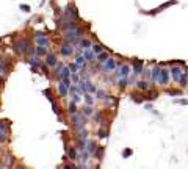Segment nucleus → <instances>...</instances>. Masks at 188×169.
I'll return each mask as SVG.
<instances>
[{
    "label": "nucleus",
    "mask_w": 188,
    "mask_h": 169,
    "mask_svg": "<svg viewBox=\"0 0 188 169\" xmlns=\"http://www.w3.org/2000/svg\"><path fill=\"white\" fill-rule=\"evenodd\" d=\"M83 28L77 27V28H72V30H64L63 31V38H64V41L70 42V44H80V39H82L83 36Z\"/></svg>",
    "instance_id": "nucleus-1"
},
{
    "label": "nucleus",
    "mask_w": 188,
    "mask_h": 169,
    "mask_svg": "<svg viewBox=\"0 0 188 169\" xmlns=\"http://www.w3.org/2000/svg\"><path fill=\"white\" fill-rule=\"evenodd\" d=\"M86 118L88 116L85 114V113H74V114H70V125H72L75 130H79V128H83L86 125Z\"/></svg>",
    "instance_id": "nucleus-2"
},
{
    "label": "nucleus",
    "mask_w": 188,
    "mask_h": 169,
    "mask_svg": "<svg viewBox=\"0 0 188 169\" xmlns=\"http://www.w3.org/2000/svg\"><path fill=\"white\" fill-rule=\"evenodd\" d=\"M30 44H32V42H30L28 38H21L19 41L14 42V50L17 52V53H25Z\"/></svg>",
    "instance_id": "nucleus-3"
},
{
    "label": "nucleus",
    "mask_w": 188,
    "mask_h": 169,
    "mask_svg": "<svg viewBox=\"0 0 188 169\" xmlns=\"http://www.w3.org/2000/svg\"><path fill=\"white\" fill-rule=\"evenodd\" d=\"M74 44H70V42L64 41L61 45H60V53H61L63 56H66V58H69V56L74 55Z\"/></svg>",
    "instance_id": "nucleus-4"
},
{
    "label": "nucleus",
    "mask_w": 188,
    "mask_h": 169,
    "mask_svg": "<svg viewBox=\"0 0 188 169\" xmlns=\"http://www.w3.org/2000/svg\"><path fill=\"white\" fill-rule=\"evenodd\" d=\"M117 66L119 67L116 69V77L117 78H121V77H129V74H130V64H127V63H117Z\"/></svg>",
    "instance_id": "nucleus-5"
},
{
    "label": "nucleus",
    "mask_w": 188,
    "mask_h": 169,
    "mask_svg": "<svg viewBox=\"0 0 188 169\" xmlns=\"http://www.w3.org/2000/svg\"><path fill=\"white\" fill-rule=\"evenodd\" d=\"M132 71H133V74L135 75H141L143 74V71H144V63L141 61V59H133L132 61Z\"/></svg>",
    "instance_id": "nucleus-6"
},
{
    "label": "nucleus",
    "mask_w": 188,
    "mask_h": 169,
    "mask_svg": "<svg viewBox=\"0 0 188 169\" xmlns=\"http://www.w3.org/2000/svg\"><path fill=\"white\" fill-rule=\"evenodd\" d=\"M116 66H117V63L115 61V58H108V61L103 63V72L105 74H111L113 71H116Z\"/></svg>",
    "instance_id": "nucleus-7"
},
{
    "label": "nucleus",
    "mask_w": 188,
    "mask_h": 169,
    "mask_svg": "<svg viewBox=\"0 0 188 169\" xmlns=\"http://www.w3.org/2000/svg\"><path fill=\"white\" fill-rule=\"evenodd\" d=\"M168 83H169V69L163 67V69H162V72H160V80H158V85L166 86Z\"/></svg>",
    "instance_id": "nucleus-8"
},
{
    "label": "nucleus",
    "mask_w": 188,
    "mask_h": 169,
    "mask_svg": "<svg viewBox=\"0 0 188 169\" xmlns=\"http://www.w3.org/2000/svg\"><path fill=\"white\" fill-rule=\"evenodd\" d=\"M182 74H183V69L180 67V64H179V66H173V67H171V75H173V78L177 81V83H179Z\"/></svg>",
    "instance_id": "nucleus-9"
},
{
    "label": "nucleus",
    "mask_w": 188,
    "mask_h": 169,
    "mask_svg": "<svg viewBox=\"0 0 188 169\" xmlns=\"http://www.w3.org/2000/svg\"><path fill=\"white\" fill-rule=\"evenodd\" d=\"M46 64L50 66V67H55L58 64V59H56V55L55 53H49L46 56Z\"/></svg>",
    "instance_id": "nucleus-10"
},
{
    "label": "nucleus",
    "mask_w": 188,
    "mask_h": 169,
    "mask_svg": "<svg viewBox=\"0 0 188 169\" xmlns=\"http://www.w3.org/2000/svg\"><path fill=\"white\" fill-rule=\"evenodd\" d=\"M68 155H69V160L77 161V160H79L80 152L77 150V147H75V146H72V147H69V149H68Z\"/></svg>",
    "instance_id": "nucleus-11"
},
{
    "label": "nucleus",
    "mask_w": 188,
    "mask_h": 169,
    "mask_svg": "<svg viewBox=\"0 0 188 169\" xmlns=\"http://www.w3.org/2000/svg\"><path fill=\"white\" fill-rule=\"evenodd\" d=\"M83 55H85L86 59H88V63H93L94 59H97V55H96V52H94L93 49H85Z\"/></svg>",
    "instance_id": "nucleus-12"
},
{
    "label": "nucleus",
    "mask_w": 188,
    "mask_h": 169,
    "mask_svg": "<svg viewBox=\"0 0 188 169\" xmlns=\"http://www.w3.org/2000/svg\"><path fill=\"white\" fill-rule=\"evenodd\" d=\"M6 138H8V130L5 127V121H2L0 122V141H2V144L6 141Z\"/></svg>",
    "instance_id": "nucleus-13"
},
{
    "label": "nucleus",
    "mask_w": 188,
    "mask_h": 169,
    "mask_svg": "<svg viewBox=\"0 0 188 169\" xmlns=\"http://www.w3.org/2000/svg\"><path fill=\"white\" fill-rule=\"evenodd\" d=\"M136 88H138L140 91H147V89H150V83L146 80V78H143V80L136 81Z\"/></svg>",
    "instance_id": "nucleus-14"
},
{
    "label": "nucleus",
    "mask_w": 188,
    "mask_h": 169,
    "mask_svg": "<svg viewBox=\"0 0 188 169\" xmlns=\"http://www.w3.org/2000/svg\"><path fill=\"white\" fill-rule=\"evenodd\" d=\"M86 63H88V59L85 58V55H77L75 56V64L79 66L80 69H83V67H86Z\"/></svg>",
    "instance_id": "nucleus-15"
},
{
    "label": "nucleus",
    "mask_w": 188,
    "mask_h": 169,
    "mask_svg": "<svg viewBox=\"0 0 188 169\" xmlns=\"http://www.w3.org/2000/svg\"><path fill=\"white\" fill-rule=\"evenodd\" d=\"M35 39H36V44H38V45H44V47H49V44H50V41H49V38H47V35L38 36V38H35Z\"/></svg>",
    "instance_id": "nucleus-16"
},
{
    "label": "nucleus",
    "mask_w": 188,
    "mask_h": 169,
    "mask_svg": "<svg viewBox=\"0 0 188 169\" xmlns=\"http://www.w3.org/2000/svg\"><path fill=\"white\" fill-rule=\"evenodd\" d=\"M160 72H162V69L158 67V66H154L152 67V81H155V83H158V80H160Z\"/></svg>",
    "instance_id": "nucleus-17"
},
{
    "label": "nucleus",
    "mask_w": 188,
    "mask_h": 169,
    "mask_svg": "<svg viewBox=\"0 0 188 169\" xmlns=\"http://www.w3.org/2000/svg\"><path fill=\"white\" fill-rule=\"evenodd\" d=\"M158 97V92L154 89H147V94H144V100H155Z\"/></svg>",
    "instance_id": "nucleus-18"
},
{
    "label": "nucleus",
    "mask_w": 188,
    "mask_h": 169,
    "mask_svg": "<svg viewBox=\"0 0 188 169\" xmlns=\"http://www.w3.org/2000/svg\"><path fill=\"white\" fill-rule=\"evenodd\" d=\"M91 152H89L88 150V149H85V150H82V152H80V155H79V160L80 161H85V163H86V161H88L89 160V157H91Z\"/></svg>",
    "instance_id": "nucleus-19"
},
{
    "label": "nucleus",
    "mask_w": 188,
    "mask_h": 169,
    "mask_svg": "<svg viewBox=\"0 0 188 169\" xmlns=\"http://www.w3.org/2000/svg\"><path fill=\"white\" fill-rule=\"evenodd\" d=\"M58 91H60V94H61V97H66V96L69 94V88L63 83V81H60L58 83Z\"/></svg>",
    "instance_id": "nucleus-20"
},
{
    "label": "nucleus",
    "mask_w": 188,
    "mask_h": 169,
    "mask_svg": "<svg viewBox=\"0 0 188 169\" xmlns=\"http://www.w3.org/2000/svg\"><path fill=\"white\" fill-rule=\"evenodd\" d=\"M108 58H110V55H108V52H105V50H103L102 53L97 55V61H99V64H103V63H107V61H108Z\"/></svg>",
    "instance_id": "nucleus-21"
},
{
    "label": "nucleus",
    "mask_w": 188,
    "mask_h": 169,
    "mask_svg": "<svg viewBox=\"0 0 188 169\" xmlns=\"http://www.w3.org/2000/svg\"><path fill=\"white\" fill-rule=\"evenodd\" d=\"M130 99H132L135 104H141V102H144V96H141L140 92H132V94H130Z\"/></svg>",
    "instance_id": "nucleus-22"
},
{
    "label": "nucleus",
    "mask_w": 188,
    "mask_h": 169,
    "mask_svg": "<svg viewBox=\"0 0 188 169\" xmlns=\"http://www.w3.org/2000/svg\"><path fill=\"white\" fill-rule=\"evenodd\" d=\"M103 152H105V147H103V146H97L96 152H94V158L102 160V158H103Z\"/></svg>",
    "instance_id": "nucleus-23"
},
{
    "label": "nucleus",
    "mask_w": 188,
    "mask_h": 169,
    "mask_svg": "<svg viewBox=\"0 0 188 169\" xmlns=\"http://www.w3.org/2000/svg\"><path fill=\"white\" fill-rule=\"evenodd\" d=\"M70 74H72V72H70V67L68 64V66H64V67L61 69V72L58 74V77L60 78H66V77H70Z\"/></svg>",
    "instance_id": "nucleus-24"
},
{
    "label": "nucleus",
    "mask_w": 188,
    "mask_h": 169,
    "mask_svg": "<svg viewBox=\"0 0 188 169\" xmlns=\"http://www.w3.org/2000/svg\"><path fill=\"white\" fill-rule=\"evenodd\" d=\"M93 44H94V42L91 41V39H88V38H82V39H80V45H82L83 49H91Z\"/></svg>",
    "instance_id": "nucleus-25"
},
{
    "label": "nucleus",
    "mask_w": 188,
    "mask_h": 169,
    "mask_svg": "<svg viewBox=\"0 0 188 169\" xmlns=\"http://www.w3.org/2000/svg\"><path fill=\"white\" fill-rule=\"evenodd\" d=\"M77 136H79V140H83V141H88V130H85V128H79V130H77Z\"/></svg>",
    "instance_id": "nucleus-26"
},
{
    "label": "nucleus",
    "mask_w": 188,
    "mask_h": 169,
    "mask_svg": "<svg viewBox=\"0 0 188 169\" xmlns=\"http://www.w3.org/2000/svg\"><path fill=\"white\" fill-rule=\"evenodd\" d=\"M82 111L85 113L86 116H94V108H93V105H88V104H85L82 107Z\"/></svg>",
    "instance_id": "nucleus-27"
},
{
    "label": "nucleus",
    "mask_w": 188,
    "mask_h": 169,
    "mask_svg": "<svg viewBox=\"0 0 188 169\" xmlns=\"http://www.w3.org/2000/svg\"><path fill=\"white\" fill-rule=\"evenodd\" d=\"M86 91L91 92V94H96V92H97V86L94 85L91 80H86Z\"/></svg>",
    "instance_id": "nucleus-28"
},
{
    "label": "nucleus",
    "mask_w": 188,
    "mask_h": 169,
    "mask_svg": "<svg viewBox=\"0 0 188 169\" xmlns=\"http://www.w3.org/2000/svg\"><path fill=\"white\" fill-rule=\"evenodd\" d=\"M8 72V69H6V63H5V58L0 59V75H2V80L5 78V74Z\"/></svg>",
    "instance_id": "nucleus-29"
},
{
    "label": "nucleus",
    "mask_w": 188,
    "mask_h": 169,
    "mask_svg": "<svg viewBox=\"0 0 188 169\" xmlns=\"http://www.w3.org/2000/svg\"><path fill=\"white\" fill-rule=\"evenodd\" d=\"M97 142H94V141H86V149H88L89 152H91V154L94 155V152H96V149H97Z\"/></svg>",
    "instance_id": "nucleus-30"
},
{
    "label": "nucleus",
    "mask_w": 188,
    "mask_h": 169,
    "mask_svg": "<svg viewBox=\"0 0 188 169\" xmlns=\"http://www.w3.org/2000/svg\"><path fill=\"white\" fill-rule=\"evenodd\" d=\"M127 85H129V77H121V78H117V86H119V89L126 88Z\"/></svg>",
    "instance_id": "nucleus-31"
},
{
    "label": "nucleus",
    "mask_w": 188,
    "mask_h": 169,
    "mask_svg": "<svg viewBox=\"0 0 188 169\" xmlns=\"http://www.w3.org/2000/svg\"><path fill=\"white\" fill-rule=\"evenodd\" d=\"M36 55L38 56H47L49 53H47V47H44V45H38L36 47Z\"/></svg>",
    "instance_id": "nucleus-32"
},
{
    "label": "nucleus",
    "mask_w": 188,
    "mask_h": 169,
    "mask_svg": "<svg viewBox=\"0 0 188 169\" xmlns=\"http://www.w3.org/2000/svg\"><path fill=\"white\" fill-rule=\"evenodd\" d=\"M83 99H85V104L94 105V97H93L91 92H85V94H83Z\"/></svg>",
    "instance_id": "nucleus-33"
},
{
    "label": "nucleus",
    "mask_w": 188,
    "mask_h": 169,
    "mask_svg": "<svg viewBox=\"0 0 188 169\" xmlns=\"http://www.w3.org/2000/svg\"><path fill=\"white\" fill-rule=\"evenodd\" d=\"M93 50L94 52H96V55H99V53H102V52L103 50H105V49H103V45L102 44H99V42H94V44H93Z\"/></svg>",
    "instance_id": "nucleus-34"
},
{
    "label": "nucleus",
    "mask_w": 188,
    "mask_h": 169,
    "mask_svg": "<svg viewBox=\"0 0 188 169\" xmlns=\"http://www.w3.org/2000/svg\"><path fill=\"white\" fill-rule=\"evenodd\" d=\"M68 111H69V114H74V113H77V102H74V100H70V102H69V105H68Z\"/></svg>",
    "instance_id": "nucleus-35"
},
{
    "label": "nucleus",
    "mask_w": 188,
    "mask_h": 169,
    "mask_svg": "<svg viewBox=\"0 0 188 169\" xmlns=\"http://www.w3.org/2000/svg\"><path fill=\"white\" fill-rule=\"evenodd\" d=\"M75 147H77V150H79V152L85 150V149H86V141H83V140H79V141L75 142Z\"/></svg>",
    "instance_id": "nucleus-36"
},
{
    "label": "nucleus",
    "mask_w": 188,
    "mask_h": 169,
    "mask_svg": "<svg viewBox=\"0 0 188 169\" xmlns=\"http://www.w3.org/2000/svg\"><path fill=\"white\" fill-rule=\"evenodd\" d=\"M187 81H188V71H187V72H183V74H182V77H180V80H179V85L185 88V86L188 85Z\"/></svg>",
    "instance_id": "nucleus-37"
},
{
    "label": "nucleus",
    "mask_w": 188,
    "mask_h": 169,
    "mask_svg": "<svg viewBox=\"0 0 188 169\" xmlns=\"http://www.w3.org/2000/svg\"><path fill=\"white\" fill-rule=\"evenodd\" d=\"M97 136H99V138H107V136H108V128L100 127L99 132H97Z\"/></svg>",
    "instance_id": "nucleus-38"
},
{
    "label": "nucleus",
    "mask_w": 188,
    "mask_h": 169,
    "mask_svg": "<svg viewBox=\"0 0 188 169\" xmlns=\"http://www.w3.org/2000/svg\"><path fill=\"white\" fill-rule=\"evenodd\" d=\"M30 64H32V69L38 67V66H39V56L38 55H33V58L30 59Z\"/></svg>",
    "instance_id": "nucleus-39"
},
{
    "label": "nucleus",
    "mask_w": 188,
    "mask_h": 169,
    "mask_svg": "<svg viewBox=\"0 0 188 169\" xmlns=\"http://www.w3.org/2000/svg\"><path fill=\"white\" fill-rule=\"evenodd\" d=\"M171 5H177V0H171V2H166V3H163L162 6H158V8H157V11H162V9H164L166 6H171Z\"/></svg>",
    "instance_id": "nucleus-40"
},
{
    "label": "nucleus",
    "mask_w": 188,
    "mask_h": 169,
    "mask_svg": "<svg viewBox=\"0 0 188 169\" xmlns=\"http://www.w3.org/2000/svg\"><path fill=\"white\" fill-rule=\"evenodd\" d=\"M166 92H168L169 96H183L182 89H168Z\"/></svg>",
    "instance_id": "nucleus-41"
},
{
    "label": "nucleus",
    "mask_w": 188,
    "mask_h": 169,
    "mask_svg": "<svg viewBox=\"0 0 188 169\" xmlns=\"http://www.w3.org/2000/svg\"><path fill=\"white\" fill-rule=\"evenodd\" d=\"M94 121L99 122V124H102V122H103V116H102V113H99V111L94 113Z\"/></svg>",
    "instance_id": "nucleus-42"
},
{
    "label": "nucleus",
    "mask_w": 188,
    "mask_h": 169,
    "mask_svg": "<svg viewBox=\"0 0 188 169\" xmlns=\"http://www.w3.org/2000/svg\"><path fill=\"white\" fill-rule=\"evenodd\" d=\"M80 96H82V94H79V92H72V94H70V97H72L74 102L80 104V102H82V97H80Z\"/></svg>",
    "instance_id": "nucleus-43"
},
{
    "label": "nucleus",
    "mask_w": 188,
    "mask_h": 169,
    "mask_svg": "<svg viewBox=\"0 0 188 169\" xmlns=\"http://www.w3.org/2000/svg\"><path fill=\"white\" fill-rule=\"evenodd\" d=\"M141 75H143V78H146V80H147L149 77H152V69H144Z\"/></svg>",
    "instance_id": "nucleus-44"
},
{
    "label": "nucleus",
    "mask_w": 188,
    "mask_h": 169,
    "mask_svg": "<svg viewBox=\"0 0 188 169\" xmlns=\"http://www.w3.org/2000/svg\"><path fill=\"white\" fill-rule=\"evenodd\" d=\"M132 154H133V152H132V149H129V147H127V149H124V150H122V158H129Z\"/></svg>",
    "instance_id": "nucleus-45"
},
{
    "label": "nucleus",
    "mask_w": 188,
    "mask_h": 169,
    "mask_svg": "<svg viewBox=\"0 0 188 169\" xmlns=\"http://www.w3.org/2000/svg\"><path fill=\"white\" fill-rule=\"evenodd\" d=\"M105 96H107V94H105V91H103V89H97V92H96V97H97V99H100V100H102Z\"/></svg>",
    "instance_id": "nucleus-46"
},
{
    "label": "nucleus",
    "mask_w": 188,
    "mask_h": 169,
    "mask_svg": "<svg viewBox=\"0 0 188 169\" xmlns=\"http://www.w3.org/2000/svg\"><path fill=\"white\" fill-rule=\"evenodd\" d=\"M19 8H21L23 13H28L30 9H32V8H30V5H27V3H21V5H19Z\"/></svg>",
    "instance_id": "nucleus-47"
},
{
    "label": "nucleus",
    "mask_w": 188,
    "mask_h": 169,
    "mask_svg": "<svg viewBox=\"0 0 188 169\" xmlns=\"http://www.w3.org/2000/svg\"><path fill=\"white\" fill-rule=\"evenodd\" d=\"M25 53H28V55H36V49H35V47H32V44H30Z\"/></svg>",
    "instance_id": "nucleus-48"
},
{
    "label": "nucleus",
    "mask_w": 188,
    "mask_h": 169,
    "mask_svg": "<svg viewBox=\"0 0 188 169\" xmlns=\"http://www.w3.org/2000/svg\"><path fill=\"white\" fill-rule=\"evenodd\" d=\"M44 94H46V97L49 99L50 102H53V97H52V91H50V89H44Z\"/></svg>",
    "instance_id": "nucleus-49"
},
{
    "label": "nucleus",
    "mask_w": 188,
    "mask_h": 169,
    "mask_svg": "<svg viewBox=\"0 0 188 169\" xmlns=\"http://www.w3.org/2000/svg\"><path fill=\"white\" fill-rule=\"evenodd\" d=\"M174 104H182V105H188V99H176Z\"/></svg>",
    "instance_id": "nucleus-50"
},
{
    "label": "nucleus",
    "mask_w": 188,
    "mask_h": 169,
    "mask_svg": "<svg viewBox=\"0 0 188 169\" xmlns=\"http://www.w3.org/2000/svg\"><path fill=\"white\" fill-rule=\"evenodd\" d=\"M69 67H70V72H79V66H77V64H74V63H70V64H69Z\"/></svg>",
    "instance_id": "nucleus-51"
},
{
    "label": "nucleus",
    "mask_w": 188,
    "mask_h": 169,
    "mask_svg": "<svg viewBox=\"0 0 188 169\" xmlns=\"http://www.w3.org/2000/svg\"><path fill=\"white\" fill-rule=\"evenodd\" d=\"M63 67H64V66H63L61 63H58V64L55 66V72H56V74H60V72H61V69H63Z\"/></svg>",
    "instance_id": "nucleus-52"
},
{
    "label": "nucleus",
    "mask_w": 188,
    "mask_h": 169,
    "mask_svg": "<svg viewBox=\"0 0 188 169\" xmlns=\"http://www.w3.org/2000/svg\"><path fill=\"white\" fill-rule=\"evenodd\" d=\"M102 100H103V102H105V104H110V102H111V100H113V97H111V96H110V94H107V96H105V97H103V99H102Z\"/></svg>",
    "instance_id": "nucleus-53"
},
{
    "label": "nucleus",
    "mask_w": 188,
    "mask_h": 169,
    "mask_svg": "<svg viewBox=\"0 0 188 169\" xmlns=\"http://www.w3.org/2000/svg\"><path fill=\"white\" fill-rule=\"evenodd\" d=\"M144 108H146V110H152V105H150V104H146V105H144Z\"/></svg>",
    "instance_id": "nucleus-54"
}]
</instances>
